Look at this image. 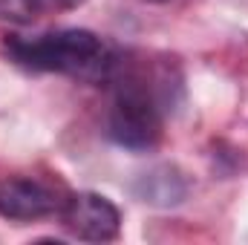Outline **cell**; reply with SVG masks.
Returning <instances> with one entry per match:
<instances>
[{
    "label": "cell",
    "mask_w": 248,
    "mask_h": 245,
    "mask_svg": "<svg viewBox=\"0 0 248 245\" xmlns=\"http://www.w3.org/2000/svg\"><path fill=\"white\" fill-rule=\"evenodd\" d=\"M46 6H55V9H75V6H81L84 0H44Z\"/></svg>",
    "instance_id": "obj_6"
},
{
    "label": "cell",
    "mask_w": 248,
    "mask_h": 245,
    "mask_svg": "<svg viewBox=\"0 0 248 245\" xmlns=\"http://www.w3.org/2000/svg\"><path fill=\"white\" fill-rule=\"evenodd\" d=\"M6 49L29 69L63 72L84 81H104L116 66L107 44L90 29H55L35 38H9Z\"/></svg>",
    "instance_id": "obj_1"
},
{
    "label": "cell",
    "mask_w": 248,
    "mask_h": 245,
    "mask_svg": "<svg viewBox=\"0 0 248 245\" xmlns=\"http://www.w3.org/2000/svg\"><path fill=\"white\" fill-rule=\"evenodd\" d=\"M63 208L58 193L38 179L26 176H3L0 179V216L15 222H32L52 216Z\"/></svg>",
    "instance_id": "obj_4"
},
{
    "label": "cell",
    "mask_w": 248,
    "mask_h": 245,
    "mask_svg": "<svg viewBox=\"0 0 248 245\" xmlns=\"http://www.w3.org/2000/svg\"><path fill=\"white\" fill-rule=\"evenodd\" d=\"M113 107L107 116V133L127 150H150L162 138V98L139 75L116 81Z\"/></svg>",
    "instance_id": "obj_2"
},
{
    "label": "cell",
    "mask_w": 248,
    "mask_h": 245,
    "mask_svg": "<svg viewBox=\"0 0 248 245\" xmlns=\"http://www.w3.org/2000/svg\"><path fill=\"white\" fill-rule=\"evenodd\" d=\"M63 225L72 237L87 243H110L122 231V214L119 208L101 196V193H75L61 208Z\"/></svg>",
    "instance_id": "obj_3"
},
{
    "label": "cell",
    "mask_w": 248,
    "mask_h": 245,
    "mask_svg": "<svg viewBox=\"0 0 248 245\" xmlns=\"http://www.w3.org/2000/svg\"><path fill=\"white\" fill-rule=\"evenodd\" d=\"M136 193H139L144 202H150V205L168 208V205L182 202V196H185V179H182L173 168H153L150 173H144V176L139 179Z\"/></svg>",
    "instance_id": "obj_5"
}]
</instances>
